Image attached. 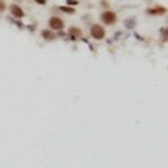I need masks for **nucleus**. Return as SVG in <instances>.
Listing matches in <instances>:
<instances>
[{
	"label": "nucleus",
	"instance_id": "nucleus-6",
	"mask_svg": "<svg viewBox=\"0 0 168 168\" xmlns=\"http://www.w3.org/2000/svg\"><path fill=\"white\" fill-rule=\"evenodd\" d=\"M42 35L45 36L46 39H53V38H55V34H53V32H50V31H46V29H45V31L42 32Z\"/></svg>",
	"mask_w": 168,
	"mask_h": 168
},
{
	"label": "nucleus",
	"instance_id": "nucleus-9",
	"mask_svg": "<svg viewBox=\"0 0 168 168\" xmlns=\"http://www.w3.org/2000/svg\"><path fill=\"white\" fill-rule=\"evenodd\" d=\"M4 8H6V4H4V1L0 0V10H4Z\"/></svg>",
	"mask_w": 168,
	"mask_h": 168
},
{
	"label": "nucleus",
	"instance_id": "nucleus-1",
	"mask_svg": "<svg viewBox=\"0 0 168 168\" xmlns=\"http://www.w3.org/2000/svg\"><path fill=\"white\" fill-rule=\"evenodd\" d=\"M91 36H93L94 39H102L105 36V29L98 24L93 25L91 27Z\"/></svg>",
	"mask_w": 168,
	"mask_h": 168
},
{
	"label": "nucleus",
	"instance_id": "nucleus-3",
	"mask_svg": "<svg viewBox=\"0 0 168 168\" xmlns=\"http://www.w3.org/2000/svg\"><path fill=\"white\" fill-rule=\"evenodd\" d=\"M49 27L52 29H62V28H63V21H62L59 17H50Z\"/></svg>",
	"mask_w": 168,
	"mask_h": 168
},
{
	"label": "nucleus",
	"instance_id": "nucleus-4",
	"mask_svg": "<svg viewBox=\"0 0 168 168\" xmlns=\"http://www.w3.org/2000/svg\"><path fill=\"white\" fill-rule=\"evenodd\" d=\"M10 11H11V14L14 15V17H17V18H22V17H24V11H22V8L20 7V6H17V4H11V6H10Z\"/></svg>",
	"mask_w": 168,
	"mask_h": 168
},
{
	"label": "nucleus",
	"instance_id": "nucleus-7",
	"mask_svg": "<svg viewBox=\"0 0 168 168\" xmlns=\"http://www.w3.org/2000/svg\"><path fill=\"white\" fill-rule=\"evenodd\" d=\"M69 34H70V35H77V36H80V35H81V31H80V29H77L76 27H73V28L69 29Z\"/></svg>",
	"mask_w": 168,
	"mask_h": 168
},
{
	"label": "nucleus",
	"instance_id": "nucleus-10",
	"mask_svg": "<svg viewBox=\"0 0 168 168\" xmlns=\"http://www.w3.org/2000/svg\"><path fill=\"white\" fill-rule=\"evenodd\" d=\"M36 3H39V4H45L46 3V0H35Z\"/></svg>",
	"mask_w": 168,
	"mask_h": 168
},
{
	"label": "nucleus",
	"instance_id": "nucleus-5",
	"mask_svg": "<svg viewBox=\"0 0 168 168\" xmlns=\"http://www.w3.org/2000/svg\"><path fill=\"white\" fill-rule=\"evenodd\" d=\"M165 8L164 7H154V8H149V10H147V13H149V14H165Z\"/></svg>",
	"mask_w": 168,
	"mask_h": 168
},
{
	"label": "nucleus",
	"instance_id": "nucleus-8",
	"mask_svg": "<svg viewBox=\"0 0 168 168\" xmlns=\"http://www.w3.org/2000/svg\"><path fill=\"white\" fill-rule=\"evenodd\" d=\"M60 10L64 11V13H70V14L74 13V8H73V7H60Z\"/></svg>",
	"mask_w": 168,
	"mask_h": 168
},
{
	"label": "nucleus",
	"instance_id": "nucleus-2",
	"mask_svg": "<svg viewBox=\"0 0 168 168\" xmlns=\"http://www.w3.org/2000/svg\"><path fill=\"white\" fill-rule=\"evenodd\" d=\"M101 20L108 25L115 24V22H116V14H115L114 11H105L104 14L101 15Z\"/></svg>",
	"mask_w": 168,
	"mask_h": 168
}]
</instances>
